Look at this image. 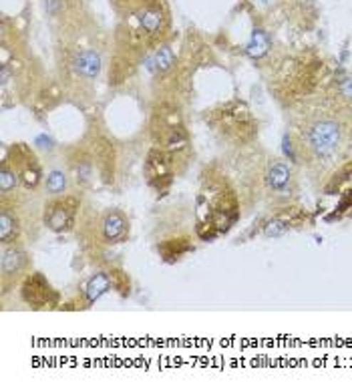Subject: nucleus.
<instances>
[{
  "label": "nucleus",
  "mask_w": 352,
  "mask_h": 392,
  "mask_svg": "<svg viewBox=\"0 0 352 392\" xmlns=\"http://www.w3.org/2000/svg\"><path fill=\"white\" fill-rule=\"evenodd\" d=\"M23 300L33 308H53L58 296L41 274H31L23 282Z\"/></svg>",
  "instance_id": "nucleus-5"
},
{
  "label": "nucleus",
  "mask_w": 352,
  "mask_h": 392,
  "mask_svg": "<svg viewBox=\"0 0 352 392\" xmlns=\"http://www.w3.org/2000/svg\"><path fill=\"white\" fill-rule=\"evenodd\" d=\"M103 239L107 244H119L129 235V222L121 212H107L101 222Z\"/></svg>",
  "instance_id": "nucleus-10"
},
{
  "label": "nucleus",
  "mask_w": 352,
  "mask_h": 392,
  "mask_svg": "<svg viewBox=\"0 0 352 392\" xmlns=\"http://www.w3.org/2000/svg\"><path fill=\"white\" fill-rule=\"evenodd\" d=\"M190 249H193V246L187 242V239H167L160 246L161 256L165 259H180L183 254H187Z\"/></svg>",
  "instance_id": "nucleus-17"
},
{
  "label": "nucleus",
  "mask_w": 352,
  "mask_h": 392,
  "mask_svg": "<svg viewBox=\"0 0 352 392\" xmlns=\"http://www.w3.org/2000/svg\"><path fill=\"white\" fill-rule=\"evenodd\" d=\"M103 61L101 55L95 48H83L79 53H75L71 58V71L77 78L83 81H95L101 73Z\"/></svg>",
  "instance_id": "nucleus-8"
},
{
  "label": "nucleus",
  "mask_w": 352,
  "mask_h": 392,
  "mask_svg": "<svg viewBox=\"0 0 352 392\" xmlns=\"http://www.w3.org/2000/svg\"><path fill=\"white\" fill-rule=\"evenodd\" d=\"M29 268V256L14 246L2 247V288L9 292L11 284H16Z\"/></svg>",
  "instance_id": "nucleus-7"
},
{
  "label": "nucleus",
  "mask_w": 352,
  "mask_h": 392,
  "mask_svg": "<svg viewBox=\"0 0 352 392\" xmlns=\"http://www.w3.org/2000/svg\"><path fill=\"white\" fill-rule=\"evenodd\" d=\"M68 187V177L65 171H61V169H53L48 175H46V191L51 193V195H63Z\"/></svg>",
  "instance_id": "nucleus-18"
},
{
  "label": "nucleus",
  "mask_w": 352,
  "mask_h": 392,
  "mask_svg": "<svg viewBox=\"0 0 352 392\" xmlns=\"http://www.w3.org/2000/svg\"><path fill=\"white\" fill-rule=\"evenodd\" d=\"M153 137L167 153H177L187 147V133L183 129L180 113L170 107H161L153 117Z\"/></svg>",
  "instance_id": "nucleus-1"
},
{
  "label": "nucleus",
  "mask_w": 352,
  "mask_h": 392,
  "mask_svg": "<svg viewBox=\"0 0 352 392\" xmlns=\"http://www.w3.org/2000/svg\"><path fill=\"white\" fill-rule=\"evenodd\" d=\"M79 212V200L73 195H57L46 203L45 225L53 232H67Z\"/></svg>",
  "instance_id": "nucleus-4"
},
{
  "label": "nucleus",
  "mask_w": 352,
  "mask_h": 392,
  "mask_svg": "<svg viewBox=\"0 0 352 392\" xmlns=\"http://www.w3.org/2000/svg\"><path fill=\"white\" fill-rule=\"evenodd\" d=\"M135 16L141 33L149 36V38H155V36H160L165 31L167 16H165V11L161 9L160 2H145V4L141 2L137 6Z\"/></svg>",
  "instance_id": "nucleus-6"
},
{
  "label": "nucleus",
  "mask_w": 352,
  "mask_h": 392,
  "mask_svg": "<svg viewBox=\"0 0 352 392\" xmlns=\"http://www.w3.org/2000/svg\"><path fill=\"white\" fill-rule=\"evenodd\" d=\"M266 180H268V185L270 190L276 191V193H286L288 187H290V180H292V171L286 165L284 161H274L268 173H266Z\"/></svg>",
  "instance_id": "nucleus-14"
},
{
  "label": "nucleus",
  "mask_w": 352,
  "mask_h": 392,
  "mask_svg": "<svg viewBox=\"0 0 352 392\" xmlns=\"http://www.w3.org/2000/svg\"><path fill=\"white\" fill-rule=\"evenodd\" d=\"M19 181H21L19 171L12 169L9 161H4L2 163V171H0V193H2V202H6L12 193H14V190L19 187Z\"/></svg>",
  "instance_id": "nucleus-16"
},
{
  "label": "nucleus",
  "mask_w": 352,
  "mask_h": 392,
  "mask_svg": "<svg viewBox=\"0 0 352 392\" xmlns=\"http://www.w3.org/2000/svg\"><path fill=\"white\" fill-rule=\"evenodd\" d=\"M342 143V129L341 125L332 119H322L310 127L308 131V147L312 149V153L320 159H328L332 157Z\"/></svg>",
  "instance_id": "nucleus-3"
},
{
  "label": "nucleus",
  "mask_w": 352,
  "mask_h": 392,
  "mask_svg": "<svg viewBox=\"0 0 352 392\" xmlns=\"http://www.w3.org/2000/svg\"><path fill=\"white\" fill-rule=\"evenodd\" d=\"M71 165V173H73V180L77 181L79 185L87 187L93 181V173H95V159L89 155L87 151H75V155L71 157L68 161Z\"/></svg>",
  "instance_id": "nucleus-11"
},
{
  "label": "nucleus",
  "mask_w": 352,
  "mask_h": 392,
  "mask_svg": "<svg viewBox=\"0 0 352 392\" xmlns=\"http://www.w3.org/2000/svg\"><path fill=\"white\" fill-rule=\"evenodd\" d=\"M216 123L227 137L234 139H250L256 131L254 119L244 103H227L216 113Z\"/></svg>",
  "instance_id": "nucleus-2"
},
{
  "label": "nucleus",
  "mask_w": 352,
  "mask_h": 392,
  "mask_svg": "<svg viewBox=\"0 0 352 392\" xmlns=\"http://www.w3.org/2000/svg\"><path fill=\"white\" fill-rule=\"evenodd\" d=\"M111 282H113V288L121 292V294H127L129 292V278L123 272H113L111 274Z\"/></svg>",
  "instance_id": "nucleus-22"
},
{
  "label": "nucleus",
  "mask_w": 352,
  "mask_h": 392,
  "mask_svg": "<svg viewBox=\"0 0 352 392\" xmlns=\"http://www.w3.org/2000/svg\"><path fill=\"white\" fill-rule=\"evenodd\" d=\"M93 159L97 171L105 183H113L115 177V147L107 137H97L93 141Z\"/></svg>",
  "instance_id": "nucleus-9"
},
{
  "label": "nucleus",
  "mask_w": 352,
  "mask_h": 392,
  "mask_svg": "<svg viewBox=\"0 0 352 392\" xmlns=\"http://www.w3.org/2000/svg\"><path fill=\"white\" fill-rule=\"evenodd\" d=\"M19 232H21V225H19L16 213L12 212L6 203H2V212H0V242H2V246L14 244L19 239Z\"/></svg>",
  "instance_id": "nucleus-13"
},
{
  "label": "nucleus",
  "mask_w": 352,
  "mask_h": 392,
  "mask_svg": "<svg viewBox=\"0 0 352 392\" xmlns=\"http://www.w3.org/2000/svg\"><path fill=\"white\" fill-rule=\"evenodd\" d=\"M111 286H113L111 276H107V274H95L91 280L87 282V286H85V298H87V302H97Z\"/></svg>",
  "instance_id": "nucleus-15"
},
{
  "label": "nucleus",
  "mask_w": 352,
  "mask_h": 392,
  "mask_svg": "<svg viewBox=\"0 0 352 392\" xmlns=\"http://www.w3.org/2000/svg\"><path fill=\"white\" fill-rule=\"evenodd\" d=\"M19 175H21V181H23V185L26 190H36L38 183H41V177H43L38 161L33 163V165H29V167H24Z\"/></svg>",
  "instance_id": "nucleus-19"
},
{
  "label": "nucleus",
  "mask_w": 352,
  "mask_h": 392,
  "mask_svg": "<svg viewBox=\"0 0 352 392\" xmlns=\"http://www.w3.org/2000/svg\"><path fill=\"white\" fill-rule=\"evenodd\" d=\"M266 48H268V41H266V34L262 33V31H256L254 38H252L250 53H252V55L260 56V55H264V53H266Z\"/></svg>",
  "instance_id": "nucleus-21"
},
{
  "label": "nucleus",
  "mask_w": 352,
  "mask_h": 392,
  "mask_svg": "<svg viewBox=\"0 0 352 392\" xmlns=\"http://www.w3.org/2000/svg\"><path fill=\"white\" fill-rule=\"evenodd\" d=\"M171 153H167L165 149H155L151 151V155L147 157V177L151 183L155 181H170L171 177Z\"/></svg>",
  "instance_id": "nucleus-12"
},
{
  "label": "nucleus",
  "mask_w": 352,
  "mask_h": 392,
  "mask_svg": "<svg viewBox=\"0 0 352 392\" xmlns=\"http://www.w3.org/2000/svg\"><path fill=\"white\" fill-rule=\"evenodd\" d=\"M155 68L160 71V73H167L173 65H175V56L171 53L170 46H163L157 51V55H155Z\"/></svg>",
  "instance_id": "nucleus-20"
}]
</instances>
